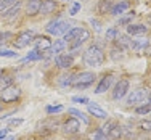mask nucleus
Instances as JSON below:
<instances>
[{
	"label": "nucleus",
	"mask_w": 151,
	"mask_h": 140,
	"mask_svg": "<svg viewBox=\"0 0 151 140\" xmlns=\"http://www.w3.org/2000/svg\"><path fill=\"white\" fill-rule=\"evenodd\" d=\"M82 60H84L85 66L96 68V66H101L103 61H105V53H103V50L100 48L98 45H90L87 50H85Z\"/></svg>",
	"instance_id": "obj_1"
},
{
	"label": "nucleus",
	"mask_w": 151,
	"mask_h": 140,
	"mask_svg": "<svg viewBox=\"0 0 151 140\" xmlns=\"http://www.w3.org/2000/svg\"><path fill=\"white\" fill-rule=\"evenodd\" d=\"M95 77L96 76L93 73H90V71H82V73L73 76V82H71V85H73L74 89H87V87H90V85L93 84Z\"/></svg>",
	"instance_id": "obj_2"
},
{
	"label": "nucleus",
	"mask_w": 151,
	"mask_h": 140,
	"mask_svg": "<svg viewBox=\"0 0 151 140\" xmlns=\"http://www.w3.org/2000/svg\"><path fill=\"white\" fill-rule=\"evenodd\" d=\"M71 29V24L66 23V21H61V19H55L52 23L47 24L45 31L52 35H61V34H66L68 31Z\"/></svg>",
	"instance_id": "obj_3"
},
{
	"label": "nucleus",
	"mask_w": 151,
	"mask_h": 140,
	"mask_svg": "<svg viewBox=\"0 0 151 140\" xmlns=\"http://www.w3.org/2000/svg\"><path fill=\"white\" fill-rule=\"evenodd\" d=\"M19 95H21V89L16 87V85H10L5 90H2V102L3 103L16 102V98H19Z\"/></svg>",
	"instance_id": "obj_4"
},
{
	"label": "nucleus",
	"mask_w": 151,
	"mask_h": 140,
	"mask_svg": "<svg viewBox=\"0 0 151 140\" xmlns=\"http://www.w3.org/2000/svg\"><path fill=\"white\" fill-rule=\"evenodd\" d=\"M34 39H35V35H34V32H32V31H23L16 37L15 47H16V48H24V47H27L29 44H32Z\"/></svg>",
	"instance_id": "obj_5"
},
{
	"label": "nucleus",
	"mask_w": 151,
	"mask_h": 140,
	"mask_svg": "<svg viewBox=\"0 0 151 140\" xmlns=\"http://www.w3.org/2000/svg\"><path fill=\"white\" fill-rule=\"evenodd\" d=\"M148 97H150V93H148L146 89H137V90H132V93L129 95L127 103H129V105H137V103L145 102Z\"/></svg>",
	"instance_id": "obj_6"
},
{
	"label": "nucleus",
	"mask_w": 151,
	"mask_h": 140,
	"mask_svg": "<svg viewBox=\"0 0 151 140\" xmlns=\"http://www.w3.org/2000/svg\"><path fill=\"white\" fill-rule=\"evenodd\" d=\"M55 63L58 68H61V69H68V68H71L74 64V56L68 55V53H61V55L55 56Z\"/></svg>",
	"instance_id": "obj_7"
},
{
	"label": "nucleus",
	"mask_w": 151,
	"mask_h": 140,
	"mask_svg": "<svg viewBox=\"0 0 151 140\" xmlns=\"http://www.w3.org/2000/svg\"><path fill=\"white\" fill-rule=\"evenodd\" d=\"M127 90H129V81H125V79H121V81L116 84L114 90H113V98H114V100H121L122 97L127 93Z\"/></svg>",
	"instance_id": "obj_8"
},
{
	"label": "nucleus",
	"mask_w": 151,
	"mask_h": 140,
	"mask_svg": "<svg viewBox=\"0 0 151 140\" xmlns=\"http://www.w3.org/2000/svg\"><path fill=\"white\" fill-rule=\"evenodd\" d=\"M63 132L66 135H73V134H77L79 129H81V124H79V121L76 119V118H71V119H68L66 123L63 124Z\"/></svg>",
	"instance_id": "obj_9"
},
{
	"label": "nucleus",
	"mask_w": 151,
	"mask_h": 140,
	"mask_svg": "<svg viewBox=\"0 0 151 140\" xmlns=\"http://www.w3.org/2000/svg\"><path fill=\"white\" fill-rule=\"evenodd\" d=\"M34 47L35 50H39V52H45V50H50L52 48V40H50L48 37H35L34 39Z\"/></svg>",
	"instance_id": "obj_10"
},
{
	"label": "nucleus",
	"mask_w": 151,
	"mask_h": 140,
	"mask_svg": "<svg viewBox=\"0 0 151 140\" xmlns=\"http://www.w3.org/2000/svg\"><path fill=\"white\" fill-rule=\"evenodd\" d=\"M87 105H88V113L93 114L95 118H100V119H106L108 118V113L101 108V106L96 105V103H87Z\"/></svg>",
	"instance_id": "obj_11"
},
{
	"label": "nucleus",
	"mask_w": 151,
	"mask_h": 140,
	"mask_svg": "<svg viewBox=\"0 0 151 140\" xmlns=\"http://www.w3.org/2000/svg\"><path fill=\"white\" fill-rule=\"evenodd\" d=\"M146 32H148V26H145V24H129L127 26L129 35H142Z\"/></svg>",
	"instance_id": "obj_12"
},
{
	"label": "nucleus",
	"mask_w": 151,
	"mask_h": 140,
	"mask_svg": "<svg viewBox=\"0 0 151 140\" xmlns=\"http://www.w3.org/2000/svg\"><path fill=\"white\" fill-rule=\"evenodd\" d=\"M111 82H113V74H108V76H105L101 81H100V84L96 85L95 93H103V92H106L108 89L111 87Z\"/></svg>",
	"instance_id": "obj_13"
},
{
	"label": "nucleus",
	"mask_w": 151,
	"mask_h": 140,
	"mask_svg": "<svg viewBox=\"0 0 151 140\" xmlns=\"http://www.w3.org/2000/svg\"><path fill=\"white\" fill-rule=\"evenodd\" d=\"M88 39H90V32H88L87 29H82V32H81V35H79L76 40H73L71 42V50H76V48H79L84 42H87Z\"/></svg>",
	"instance_id": "obj_14"
},
{
	"label": "nucleus",
	"mask_w": 151,
	"mask_h": 140,
	"mask_svg": "<svg viewBox=\"0 0 151 140\" xmlns=\"http://www.w3.org/2000/svg\"><path fill=\"white\" fill-rule=\"evenodd\" d=\"M55 8H56V3L53 2V0H42L39 13H42V15H50V13L55 12Z\"/></svg>",
	"instance_id": "obj_15"
},
{
	"label": "nucleus",
	"mask_w": 151,
	"mask_h": 140,
	"mask_svg": "<svg viewBox=\"0 0 151 140\" xmlns=\"http://www.w3.org/2000/svg\"><path fill=\"white\" fill-rule=\"evenodd\" d=\"M82 29H84V27H71V29L68 31L66 34H64L63 40L66 42V44H71V42H73V40H76V39H77L79 35H81Z\"/></svg>",
	"instance_id": "obj_16"
},
{
	"label": "nucleus",
	"mask_w": 151,
	"mask_h": 140,
	"mask_svg": "<svg viewBox=\"0 0 151 140\" xmlns=\"http://www.w3.org/2000/svg\"><path fill=\"white\" fill-rule=\"evenodd\" d=\"M40 3L42 0H27V6H26V12L29 16H34L39 13V10H40Z\"/></svg>",
	"instance_id": "obj_17"
},
{
	"label": "nucleus",
	"mask_w": 151,
	"mask_h": 140,
	"mask_svg": "<svg viewBox=\"0 0 151 140\" xmlns=\"http://www.w3.org/2000/svg\"><path fill=\"white\" fill-rule=\"evenodd\" d=\"M129 2H125V0H122V2H119V3H116V5L113 6V8H111V15H114V16H119V15H122V13L125 12V10L129 8Z\"/></svg>",
	"instance_id": "obj_18"
},
{
	"label": "nucleus",
	"mask_w": 151,
	"mask_h": 140,
	"mask_svg": "<svg viewBox=\"0 0 151 140\" xmlns=\"http://www.w3.org/2000/svg\"><path fill=\"white\" fill-rule=\"evenodd\" d=\"M19 10H21V5H19V3H15V5L10 6L8 10H5L2 15H3V18H6V19H13V18L19 13Z\"/></svg>",
	"instance_id": "obj_19"
},
{
	"label": "nucleus",
	"mask_w": 151,
	"mask_h": 140,
	"mask_svg": "<svg viewBox=\"0 0 151 140\" xmlns=\"http://www.w3.org/2000/svg\"><path fill=\"white\" fill-rule=\"evenodd\" d=\"M68 113H69L71 116H74L76 119H81L84 124H88V118L85 116L82 111H79V110H76V108H69V110H68Z\"/></svg>",
	"instance_id": "obj_20"
},
{
	"label": "nucleus",
	"mask_w": 151,
	"mask_h": 140,
	"mask_svg": "<svg viewBox=\"0 0 151 140\" xmlns=\"http://www.w3.org/2000/svg\"><path fill=\"white\" fill-rule=\"evenodd\" d=\"M122 135V129L119 127L117 124H113V127L109 129V132H108V139L111 140H117Z\"/></svg>",
	"instance_id": "obj_21"
},
{
	"label": "nucleus",
	"mask_w": 151,
	"mask_h": 140,
	"mask_svg": "<svg viewBox=\"0 0 151 140\" xmlns=\"http://www.w3.org/2000/svg\"><path fill=\"white\" fill-rule=\"evenodd\" d=\"M116 44H117V47H119L121 50L130 48V47H132V39H129V37H125V35H122V37H117V39H116Z\"/></svg>",
	"instance_id": "obj_22"
},
{
	"label": "nucleus",
	"mask_w": 151,
	"mask_h": 140,
	"mask_svg": "<svg viewBox=\"0 0 151 140\" xmlns=\"http://www.w3.org/2000/svg\"><path fill=\"white\" fill-rule=\"evenodd\" d=\"M111 8H113V2L111 0H100V3H98L100 13H108V12H111Z\"/></svg>",
	"instance_id": "obj_23"
},
{
	"label": "nucleus",
	"mask_w": 151,
	"mask_h": 140,
	"mask_svg": "<svg viewBox=\"0 0 151 140\" xmlns=\"http://www.w3.org/2000/svg\"><path fill=\"white\" fill-rule=\"evenodd\" d=\"M10 85H13V77L2 74V76H0V92L5 90L6 87H10Z\"/></svg>",
	"instance_id": "obj_24"
},
{
	"label": "nucleus",
	"mask_w": 151,
	"mask_h": 140,
	"mask_svg": "<svg viewBox=\"0 0 151 140\" xmlns=\"http://www.w3.org/2000/svg\"><path fill=\"white\" fill-rule=\"evenodd\" d=\"M66 47H68V44L63 40V39H60V40H56L55 44L52 45V52H53V53H60V52H63Z\"/></svg>",
	"instance_id": "obj_25"
},
{
	"label": "nucleus",
	"mask_w": 151,
	"mask_h": 140,
	"mask_svg": "<svg viewBox=\"0 0 151 140\" xmlns=\"http://www.w3.org/2000/svg\"><path fill=\"white\" fill-rule=\"evenodd\" d=\"M15 3H18V0H0V13L8 10L10 6H13Z\"/></svg>",
	"instance_id": "obj_26"
},
{
	"label": "nucleus",
	"mask_w": 151,
	"mask_h": 140,
	"mask_svg": "<svg viewBox=\"0 0 151 140\" xmlns=\"http://www.w3.org/2000/svg\"><path fill=\"white\" fill-rule=\"evenodd\" d=\"M42 58V53L39 52V50H32V52L29 53V55L26 56V58H24V61H32V60H40Z\"/></svg>",
	"instance_id": "obj_27"
},
{
	"label": "nucleus",
	"mask_w": 151,
	"mask_h": 140,
	"mask_svg": "<svg viewBox=\"0 0 151 140\" xmlns=\"http://www.w3.org/2000/svg\"><path fill=\"white\" fill-rule=\"evenodd\" d=\"M145 47H148V40H146V39H145V40H140V42H134V40H132V47H130V48L138 52V50L145 48Z\"/></svg>",
	"instance_id": "obj_28"
},
{
	"label": "nucleus",
	"mask_w": 151,
	"mask_h": 140,
	"mask_svg": "<svg viewBox=\"0 0 151 140\" xmlns=\"http://www.w3.org/2000/svg\"><path fill=\"white\" fill-rule=\"evenodd\" d=\"M134 13H130L129 16H124L119 19V23H117V26H129V24H132V19H134Z\"/></svg>",
	"instance_id": "obj_29"
},
{
	"label": "nucleus",
	"mask_w": 151,
	"mask_h": 140,
	"mask_svg": "<svg viewBox=\"0 0 151 140\" xmlns=\"http://www.w3.org/2000/svg\"><path fill=\"white\" fill-rule=\"evenodd\" d=\"M135 111H137V114H148L151 111V103H146V105H143V106H138Z\"/></svg>",
	"instance_id": "obj_30"
},
{
	"label": "nucleus",
	"mask_w": 151,
	"mask_h": 140,
	"mask_svg": "<svg viewBox=\"0 0 151 140\" xmlns=\"http://www.w3.org/2000/svg\"><path fill=\"white\" fill-rule=\"evenodd\" d=\"M71 82H73V76H71V74H68V76H61V79H60V85H63V87L71 85Z\"/></svg>",
	"instance_id": "obj_31"
},
{
	"label": "nucleus",
	"mask_w": 151,
	"mask_h": 140,
	"mask_svg": "<svg viewBox=\"0 0 151 140\" xmlns=\"http://www.w3.org/2000/svg\"><path fill=\"white\" fill-rule=\"evenodd\" d=\"M0 56H6V58H16L18 52H12V50H0Z\"/></svg>",
	"instance_id": "obj_32"
},
{
	"label": "nucleus",
	"mask_w": 151,
	"mask_h": 140,
	"mask_svg": "<svg viewBox=\"0 0 151 140\" xmlns=\"http://www.w3.org/2000/svg\"><path fill=\"white\" fill-rule=\"evenodd\" d=\"M63 111V106L56 105V106H47V113L48 114H55V113H61Z\"/></svg>",
	"instance_id": "obj_33"
},
{
	"label": "nucleus",
	"mask_w": 151,
	"mask_h": 140,
	"mask_svg": "<svg viewBox=\"0 0 151 140\" xmlns=\"http://www.w3.org/2000/svg\"><path fill=\"white\" fill-rule=\"evenodd\" d=\"M117 37H119V32H117V29L111 27V29L106 31V39H117Z\"/></svg>",
	"instance_id": "obj_34"
},
{
	"label": "nucleus",
	"mask_w": 151,
	"mask_h": 140,
	"mask_svg": "<svg viewBox=\"0 0 151 140\" xmlns=\"http://www.w3.org/2000/svg\"><path fill=\"white\" fill-rule=\"evenodd\" d=\"M93 140H108V137L101 129H98V131L95 132V135H93Z\"/></svg>",
	"instance_id": "obj_35"
},
{
	"label": "nucleus",
	"mask_w": 151,
	"mask_h": 140,
	"mask_svg": "<svg viewBox=\"0 0 151 140\" xmlns=\"http://www.w3.org/2000/svg\"><path fill=\"white\" fill-rule=\"evenodd\" d=\"M73 102L74 103H85V105H87V103H90L87 97H73Z\"/></svg>",
	"instance_id": "obj_36"
},
{
	"label": "nucleus",
	"mask_w": 151,
	"mask_h": 140,
	"mask_svg": "<svg viewBox=\"0 0 151 140\" xmlns=\"http://www.w3.org/2000/svg\"><path fill=\"white\" fill-rule=\"evenodd\" d=\"M79 10H81V3H74V5H73V8H71V15H77V12H79Z\"/></svg>",
	"instance_id": "obj_37"
},
{
	"label": "nucleus",
	"mask_w": 151,
	"mask_h": 140,
	"mask_svg": "<svg viewBox=\"0 0 151 140\" xmlns=\"http://www.w3.org/2000/svg\"><path fill=\"white\" fill-rule=\"evenodd\" d=\"M113 124H114V123H106L105 126H103V127H100V129H101V131L106 134V137H108V132H109V129L113 127Z\"/></svg>",
	"instance_id": "obj_38"
},
{
	"label": "nucleus",
	"mask_w": 151,
	"mask_h": 140,
	"mask_svg": "<svg viewBox=\"0 0 151 140\" xmlns=\"http://www.w3.org/2000/svg\"><path fill=\"white\" fill-rule=\"evenodd\" d=\"M140 127L145 129V131H151V121H143V123L140 124Z\"/></svg>",
	"instance_id": "obj_39"
},
{
	"label": "nucleus",
	"mask_w": 151,
	"mask_h": 140,
	"mask_svg": "<svg viewBox=\"0 0 151 140\" xmlns=\"http://www.w3.org/2000/svg\"><path fill=\"white\" fill-rule=\"evenodd\" d=\"M21 123H23V119H13L12 123H10V126H19Z\"/></svg>",
	"instance_id": "obj_40"
},
{
	"label": "nucleus",
	"mask_w": 151,
	"mask_h": 140,
	"mask_svg": "<svg viewBox=\"0 0 151 140\" xmlns=\"http://www.w3.org/2000/svg\"><path fill=\"white\" fill-rule=\"evenodd\" d=\"M6 132H8V129H2V131H0V140L6 135Z\"/></svg>",
	"instance_id": "obj_41"
},
{
	"label": "nucleus",
	"mask_w": 151,
	"mask_h": 140,
	"mask_svg": "<svg viewBox=\"0 0 151 140\" xmlns=\"http://www.w3.org/2000/svg\"><path fill=\"white\" fill-rule=\"evenodd\" d=\"M3 37H10V32H5V34H3V32H0V42L3 40Z\"/></svg>",
	"instance_id": "obj_42"
},
{
	"label": "nucleus",
	"mask_w": 151,
	"mask_h": 140,
	"mask_svg": "<svg viewBox=\"0 0 151 140\" xmlns=\"http://www.w3.org/2000/svg\"><path fill=\"white\" fill-rule=\"evenodd\" d=\"M146 53H148V55H151V45L146 47Z\"/></svg>",
	"instance_id": "obj_43"
},
{
	"label": "nucleus",
	"mask_w": 151,
	"mask_h": 140,
	"mask_svg": "<svg viewBox=\"0 0 151 140\" xmlns=\"http://www.w3.org/2000/svg\"><path fill=\"white\" fill-rule=\"evenodd\" d=\"M2 140H15L13 137H6V139H2Z\"/></svg>",
	"instance_id": "obj_44"
},
{
	"label": "nucleus",
	"mask_w": 151,
	"mask_h": 140,
	"mask_svg": "<svg viewBox=\"0 0 151 140\" xmlns=\"http://www.w3.org/2000/svg\"><path fill=\"white\" fill-rule=\"evenodd\" d=\"M0 111H2V102H0Z\"/></svg>",
	"instance_id": "obj_45"
},
{
	"label": "nucleus",
	"mask_w": 151,
	"mask_h": 140,
	"mask_svg": "<svg viewBox=\"0 0 151 140\" xmlns=\"http://www.w3.org/2000/svg\"><path fill=\"white\" fill-rule=\"evenodd\" d=\"M2 74H3V71H2V69H0V76H2Z\"/></svg>",
	"instance_id": "obj_46"
},
{
	"label": "nucleus",
	"mask_w": 151,
	"mask_h": 140,
	"mask_svg": "<svg viewBox=\"0 0 151 140\" xmlns=\"http://www.w3.org/2000/svg\"><path fill=\"white\" fill-rule=\"evenodd\" d=\"M150 23H151V16H150Z\"/></svg>",
	"instance_id": "obj_47"
},
{
	"label": "nucleus",
	"mask_w": 151,
	"mask_h": 140,
	"mask_svg": "<svg viewBox=\"0 0 151 140\" xmlns=\"http://www.w3.org/2000/svg\"><path fill=\"white\" fill-rule=\"evenodd\" d=\"M148 98H151V95H150V97H148Z\"/></svg>",
	"instance_id": "obj_48"
}]
</instances>
